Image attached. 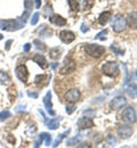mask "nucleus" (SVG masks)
Instances as JSON below:
<instances>
[{
	"mask_svg": "<svg viewBox=\"0 0 137 148\" xmlns=\"http://www.w3.org/2000/svg\"><path fill=\"white\" fill-rule=\"evenodd\" d=\"M56 67H57V63H54V64H53V69H54V70H55V69H56Z\"/></svg>",
	"mask_w": 137,
	"mask_h": 148,
	"instance_id": "c03bdc74",
	"label": "nucleus"
},
{
	"mask_svg": "<svg viewBox=\"0 0 137 148\" xmlns=\"http://www.w3.org/2000/svg\"><path fill=\"white\" fill-rule=\"evenodd\" d=\"M30 48H31V45H30V43H25V46H24V51L28 53V51L30 50Z\"/></svg>",
	"mask_w": 137,
	"mask_h": 148,
	"instance_id": "ea45409f",
	"label": "nucleus"
},
{
	"mask_svg": "<svg viewBox=\"0 0 137 148\" xmlns=\"http://www.w3.org/2000/svg\"><path fill=\"white\" fill-rule=\"evenodd\" d=\"M126 104H127L126 98L122 97V96H119V97H114V98L110 101V107H111L112 110H114V111H118V110L122 108Z\"/></svg>",
	"mask_w": 137,
	"mask_h": 148,
	"instance_id": "423d86ee",
	"label": "nucleus"
},
{
	"mask_svg": "<svg viewBox=\"0 0 137 148\" xmlns=\"http://www.w3.org/2000/svg\"><path fill=\"white\" fill-rule=\"evenodd\" d=\"M43 105H45L46 110H47V112L49 114L55 115V112L52 110L53 108V104H52V92L50 91H48V92L46 93V96L43 97Z\"/></svg>",
	"mask_w": 137,
	"mask_h": 148,
	"instance_id": "9b49d317",
	"label": "nucleus"
},
{
	"mask_svg": "<svg viewBox=\"0 0 137 148\" xmlns=\"http://www.w3.org/2000/svg\"><path fill=\"white\" fill-rule=\"evenodd\" d=\"M106 143L110 145V146H116L117 144V138L113 136V134H109L106 137Z\"/></svg>",
	"mask_w": 137,
	"mask_h": 148,
	"instance_id": "5701e85b",
	"label": "nucleus"
},
{
	"mask_svg": "<svg viewBox=\"0 0 137 148\" xmlns=\"http://www.w3.org/2000/svg\"><path fill=\"white\" fill-rule=\"evenodd\" d=\"M81 97V93H80V90L78 89H71L69 90L67 92L65 93V99L69 101V103H77Z\"/></svg>",
	"mask_w": 137,
	"mask_h": 148,
	"instance_id": "1a4fd4ad",
	"label": "nucleus"
},
{
	"mask_svg": "<svg viewBox=\"0 0 137 148\" xmlns=\"http://www.w3.org/2000/svg\"><path fill=\"white\" fill-rule=\"evenodd\" d=\"M122 119L128 123H134L136 121V112H135V110L131 106L127 107L122 113Z\"/></svg>",
	"mask_w": 137,
	"mask_h": 148,
	"instance_id": "39448f33",
	"label": "nucleus"
},
{
	"mask_svg": "<svg viewBox=\"0 0 137 148\" xmlns=\"http://www.w3.org/2000/svg\"><path fill=\"white\" fill-rule=\"evenodd\" d=\"M45 140H46V143H45V144H46V146H50V141H52V137H50V136H49L48 133H47V136L45 137Z\"/></svg>",
	"mask_w": 137,
	"mask_h": 148,
	"instance_id": "c9c22d12",
	"label": "nucleus"
},
{
	"mask_svg": "<svg viewBox=\"0 0 137 148\" xmlns=\"http://www.w3.org/2000/svg\"><path fill=\"white\" fill-rule=\"evenodd\" d=\"M78 125L79 128H81V129H90V128H93L94 127V122H93V120L90 119V117H80L78 120Z\"/></svg>",
	"mask_w": 137,
	"mask_h": 148,
	"instance_id": "9d476101",
	"label": "nucleus"
},
{
	"mask_svg": "<svg viewBox=\"0 0 137 148\" xmlns=\"http://www.w3.org/2000/svg\"><path fill=\"white\" fill-rule=\"evenodd\" d=\"M12 116V114H10V112L9 111H3L0 113V122H2V121H5V120H7V119H9Z\"/></svg>",
	"mask_w": 137,
	"mask_h": 148,
	"instance_id": "bb28decb",
	"label": "nucleus"
},
{
	"mask_svg": "<svg viewBox=\"0 0 137 148\" xmlns=\"http://www.w3.org/2000/svg\"><path fill=\"white\" fill-rule=\"evenodd\" d=\"M126 21H127V24H128L131 29H137V12L130 13Z\"/></svg>",
	"mask_w": 137,
	"mask_h": 148,
	"instance_id": "2eb2a0df",
	"label": "nucleus"
},
{
	"mask_svg": "<svg viewBox=\"0 0 137 148\" xmlns=\"http://www.w3.org/2000/svg\"><path fill=\"white\" fill-rule=\"evenodd\" d=\"M62 55V49L59 47H55V48H52L50 51H49V57L52 59H59Z\"/></svg>",
	"mask_w": 137,
	"mask_h": 148,
	"instance_id": "aec40b11",
	"label": "nucleus"
},
{
	"mask_svg": "<svg viewBox=\"0 0 137 148\" xmlns=\"http://www.w3.org/2000/svg\"><path fill=\"white\" fill-rule=\"evenodd\" d=\"M102 71L107 76H117L119 74V65L116 62H107L103 65Z\"/></svg>",
	"mask_w": 137,
	"mask_h": 148,
	"instance_id": "7ed1b4c3",
	"label": "nucleus"
},
{
	"mask_svg": "<svg viewBox=\"0 0 137 148\" xmlns=\"http://www.w3.org/2000/svg\"><path fill=\"white\" fill-rule=\"evenodd\" d=\"M74 111H76V106L74 105H70V106L66 107V113L67 114H72Z\"/></svg>",
	"mask_w": 137,
	"mask_h": 148,
	"instance_id": "f704fd0d",
	"label": "nucleus"
},
{
	"mask_svg": "<svg viewBox=\"0 0 137 148\" xmlns=\"http://www.w3.org/2000/svg\"><path fill=\"white\" fill-rule=\"evenodd\" d=\"M111 12H104V13H102L101 15H99V17H98V23L101 24V25H105L110 18H111Z\"/></svg>",
	"mask_w": 137,
	"mask_h": 148,
	"instance_id": "f3484780",
	"label": "nucleus"
},
{
	"mask_svg": "<svg viewBox=\"0 0 137 148\" xmlns=\"http://www.w3.org/2000/svg\"><path fill=\"white\" fill-rule=\"evenodd\" d=\"M0 40H2V36L1 34H0Z\"/></svg>",
	"mask_w": 137,
	"mask_h": 148,
	"instance_id": "a18cd8bd",
	"label": "nucleus"
},
{
	"mask_svg": "<svg viewBox=\"0 0 137 148\" xmlns=\"http://www.w3.org/2000/svg\"><path fill=\"white\" fill-rule=\"evenodd\" d=\"M39 13H34L33 14V16H32V18H31V24L32 25H36L37 23H38V21H39Z\"/></svg>",
	"mask_w": 137,
	"mask_h": 148,
	"instance_id": "72a5a7b5",
	"label": "nucleus"
},
{
	"mask_svg": "<svg viewBox=\"0 0 137 148\" xmlns=\"http://www.w3.org/2000/svg\"><path fill=\"white\" fill-rule=\"evenodd\" d=\"M16 72V76L19 77V80L26 83L28 82V79H29V72H28V69L25 65H19L15 70Z\"/></svg>",
	"mask_w": 137,
	"mask_h": 148,
	"instance_id": "0eeeda50",
	"label": "nucleus"
},
{
	"mask_svg": "<svg viewBox=\"0 0 137 148\" xmlns=\"http://www.w3.org/2000/svg\"><path fill=\"white\" fill-rule=\"evenodd\" d=\"M80 29H81V31H82L83 33H86V32H88V31H89V27H88V26H86V24H81V27H80Z\"/></svg>",
	"mask_w": 137,
	"mask_h": 148,
	"instance_id": "e433bc0d",
	"label": "nucleus"
},
{
	"mask_svg": "<svg viewBox=\"0 0 137 148\" xmlns=\"http://www.w3.org/2000/svg\"><path fill=\"white\" fill-rule=\"evenodd\" d=\"M127 26V21L126 18L122 16V15H117L114 18H113V22H112V29L114 32L117 33H120L122 32Z\"/></svg>",
	"mask_w": 137,
	"mask_h": 148,
	"instance_id": "20e7f679",
	"label": "nucleus"
},
{
	"mask_svg": "<svg viewBox=\"0 0 137 148\" xmlns=\"http://www.w3.org/2000/svg\"><path fill=\"white\" fill-rule=\"evenodd\" d=\"M12 42H13L12 40H8V41L6 42V47H5V49H6V50H9V48H10V45H12Z\"/></svg>",
	"mask_w": 137,
	"mask_h": 148,
	"instance_id": "58836bf2",
	"label": "nucleus"
},
{
	"mask_svg": "<svg viewBox=\"0 0 137 148\" xmlns=\"http://www.w3.org/2000/svg\"><path fill=\"white\" fill-rule=\"evenodd\" d=\"M111 50L112 51H114L116 54H118V55H123V50H121V49H119L117 46L113 43V45H111Z\"/></svg>",
	"mask_w": 137,
	"mask_h": 148,
	"instance_id": "2f4dec72",
	"label": "nucleus"
},
{
	"mask_svg": "<svg viewBox=\"0 0 137 148\" xmlns=\"http://www.w3.org/2000/svg\"><path fill=\"white\" fill-rule=\"evenodd\" d=\"M136 75H137V72H136Z\"/></svg>",
	"mask_w": 137,
	"mask_h": 148,
	"instance_id": "49530a36",
	"label": "nucleus"
},
{
	"mask_svg": "<svg viewBox=\"0 0 137 148\" xmlns=\"http://www.w3.org/2000/svg\"><path fill=\"white\" fill-rule=\"evenodd\" d=\"M79 147H89V145L88 144H81V145H79Z\"/></svg>",
	"mask_w": 137,
	"mask_h": 148,
	"instance_id": "37998d69",
	"label": "nucleus"
},
{
	"mask_svg": "<svg viewBox=\"0 0 137 148\" xmlns=\"http://www.w3.org/2000/svg\"><path fill=\"white\" fill-rule=\"evenodd\" d=\"M59 121H61V119L56 117V119H52L50 121L46 120V123H47V127L50 130H56L59 127Z\"/></svg>",
	"mask_w": 137,
	"mask_h": 148,
	"instance_id": "6ab92c4d",
	"label": "nucleus"
},
{
	"mask_svg": "<svg viewBox=\"0 0 137 148\" xmlns=\"http://www.w3.org/2000/svg\"><path fill=\"white\" fill-rule=\"evenodd\" d=\"M46 79H47V75H45V74H42V75H37V76H36V83H37V84H40V83L43 82Z\"/></svg>",
	"mask_w": 137,
	"mask_h": 148,
	"instance_id": "7c9ffc66",
	"label": "nucleus"
},
{
	"mask_svg": "<svg viewBox=\"0 0 137 148\" xmlns=\"http://www.w3.org/2000/svg\"><path fill=\"white\" fill-rule=\"evenodd\" d=\"M50 23H53L57 26H64L66 24V19L62 17L61 15H53V16H50Z\"/></svg>",
	"mask_w": 137,
	"mask_h": 148,
	"instance_id": "dca6fc26",
	"label": "nucleus"
},
{
	"mask_svg": "<svg viewBox=\"0 0 137 148\" xmlns=\"http://www.w3.org/2000/svg\"><path fill=\"white\" fill-rule=\"evenodd\" d=\"M0 81H1L2 84H7V83H9L10 77L8 76V74L7 73H5V72H0Z\"/></svg>",
	"mask_w": 137,
	"mask_h": 148,
	"instance_id": "4be33fe9",
	"label": "nucleus"
},
{
	"mask_svg": "<svg viewBox=\"0 0 137 148\" xmlns=\"http://www.w3.org/2000/svg\"><path fill=\"white\" fill-rule=\"evenodd\" d=\"M85 50H86V53L88 55L94 57V58H99V57H102L103 54L105 53V48L103 46L94 45V43H88L85 47Z\"/></svg>",
	"mask_w": 137,
	"mask_h": 148,
	"instance_id": "f03ea898",
	"label": "nucleus"
},
{
	"mask_svg": "<svg viewBox=\"0 0 137 148\" xmlns=\"http://www.w3.org/2000/svg\"><path fill=\"white\" fill-rule=\"evenodd\" d=\"M106 34H107V30H103V31H101V32H99V33L97 34V36L95 37V39L104 41V40H106Z\"/></svg>",
	"mask_w": 137,
	"mask_h": 148,
	"instance_id": "cd10ccee",
	"label": "nucleus"
},
{
	"mask_svg": "<svg viewBox=\"0 0 137 148\" xmlns=\"http://www.w3.org/2000/svg\"><path fill=\"white\" fill-rule=\"evenodd\" d=\"M69 132H70V129H69V130H66V131H65L64 133H62V134H59V138L56 139V141L54 143V145H53V146H54V147H57V146H59V144L62 143V140H63V138L65 137V134H67Z\"/></svg>",
	"mask_w": 137,
	"mask_h": 148,
	"instance_id": "a878e982",
	"label": "nucleus"
},
{
	"mask_svg": "<svg viewBox=\"0 0 137 148\" xmlns=\"http://www.w3.org/2000/svg\"><path fill=\"white\" fill-rule=\"evenodd\" d=\"M24 107H25V106H17V107H16V112L24 111Z\"/></svg>",
	"mask_w": 137,
	"mask_h": 148,
	"instance_id": "79ce46f5",
	"label": "nucleus"
},
{
	"mask_svg": "<svg viewBox=\"0 0 137 148\" xmlns=\"http://www.w3.org/2000/svg\"><path fill=\"white\" fill-rule=\"evenodd\" d=\"M33 6V0H24V7L26 8V10H30Z\"/></svg>",
	"mask_w": 137,
	"mask_h": 148,
	"instance_id": "473e14b6",
	"label": "nucleus"
},
{
	"mask_svg": "<svg viewBox=\"0 0 137 148\" xmlns=\"http://www.w3.org/2000/svg\"><path fill=\"white\" fill-rule=\"evenodd\" d=\"M41 7V0H36V8L38 9Z\"/></svg>",
	"mask_w": 137,
	"mask_h": 148,
	"instance_id": "a19ab883",
	"label": "nucleus"
},
{
	"mask_svg": "<svg viewBox=\"0 0 137 148\" xmlns=\"http://www.w3.org/2000/svg\"><path fill=\"white\" fill-rule=\"evenodd\" d=\"M25 25L24 22H22L21 18L19 19H7V21H0V30L13 32L22 29Z\"/></svg>",
	"mask_w": 137,
	"mask_h": 148,
	"instance_id": "f257e3e1",
	"label": "nucleus"
},
{
	"mask_svg": "<svg viewBox=\"0 0 137 148\" xmlns=\"http://www.w3.org/2000/svg\"><path fill=\"white\" fill-rule=\"evenodd\" d=\"M127 91H128L129 97H131V98H136L137 97V86H135V84L129 86V88H128Z\"/></svg>",
	"mask_w": 137,
	"mask_h": 148,
	"instance_id": "412c9836",
	"label": "nucleus"
},
{
	"mask_svg": "<svg viewBox=\"0 0 137 148\" xmlns=\"http://www.w3.org/2000/svg\"><path fill=\"white\" fill-rule=\"evenodd\" d=\"M34 46H36V48L38 50H41V51L46 50V45L42 41H40V40H34Z\"/></svg>",
	"mask_w": 137,
	"mask_h": 148,
	"instance_id": "393cba45",
	"label": "nucleus"
},
{
	"mask_svg": "<svg viewBox=\"0 0 137 148\" xmlns=\"http://www.w3.org/2000/svg\"><path fill=\"white\" fill-rule=\"evenodd\" d=\"M33 62L37 63L41 69H47L48 67V63H47L46 58L41 55V54H37V55L33 56Z\"/></svg>",
	"mask_w": 137,
	"mask_h": 148,
	"instance_id": "4468645a",
	"label": "nucleus"
},
{
	"mask_svg": "<svg viewBox=\"0 0 137 148\" xmlns=\"http://www.w3.org/2000/svg\"><path fill=\"white\" fill-rule=\"evenodd\" d=\"M69 5H70V8L74 12H78L79 10V1L78 0H69Z\"/></svg>",
	"mask_w": 137,
	"mask_h": 148,
	"instance_id": "b1692460",
	"label": "nucleus"
},
{
	"mask_svg": "<svg viewBox=\"0 0 137 148\" xmlns=\"http://www.w3.org/2000/svg\"><path fill=\"white\" fill-rule=\"evenodd\" d=\"M59 39L64 42V43H71L74 39H76V36L73 32L71 31H62L59 33Z\"/></svg>",
	"mask_w": 137,
	"mask_h": 148,
	"instance_id": "f8f14e48",
	"label": "nucleus"
},
{
	"mask_svg": "<svg viewBox=\"0 0 137 148\" xmlns=\"http://www.w3.org/2000/svg\"><path fill=\"white\" fill-rule=\"evenodd\" d=\"M28 96L29 97H33V98H38V93L32 92V91H28Z\"/></svg>",
	"mask_w": 137,
	"mask_h": 148,
	"instance_id": "4c0bfd02",
	"label": "nucleus"
},
{
	"mask_svg": "<svg viewBox=\"0 0 137 148\" xmlns=\"http://www.w3.org/2000/svg\"><path fill=\"white\" fill-rule=\"evenodd\" d=\"M131 133H133V128L129 124H122L118 129V134L122 139H128L131 136Z\"/></svg>",
	"mask_w": 137,
	"mask_h": 148,
	"instance_id": "6e6552de",
	"label": "nucleus"
},
{
	"mask_svg": "<svg viewBox=\"0 0 137 148\" xmlns=\"http://www.w3.org/2000/svg\"><path fill=\"white\" fill-rule=\"evenodd\" d=\"M94 2H95V0H83V8L86 10L87 9H90L94 6Z\"/></svg>",
	"mask_w": 137,
	"mask_h": 148,
	"instance_id": "c756f323",
	"label": "nucleus"
},
{
	"mask_svg": "<svg viewBox=\"0 0 137 148\" xmlns=\"http://www.w3.org/2000/svg\"><path fill=\"white\" fill-rule=\"evenodd\" d=\"M74 71H76V63H74L73 60H70L69 63L65 62L64 66L61 69L59 72L62 74H67V73H72V72H74Z\"/></svg>",
	"mask_w": 137,
	"mask_h": 148,
	"instance_id": "ddd939ff",
	"label": "nucleus"
},
{
	"mask_svg": "<svg viewBox=\"0 0 137 148\" xmlns=\"http://www.w3.org/2000/svg\"><path fill=\"white\" fill-rule=\"evenodd\" d=\"M81 139H82V136H81V134H77L74 138H70V139H67L66 145H67L69 147H72V146H78V144H80V143H81Z\"/></svg>",
	"mask_w": 137,
	"mask_h": 148,
	"instance_id": "a211bd4d",
	"label": "nucleus"
},
{
	"mask_svg": "<svg viewBox=\"0 0 137 148\" xmlns=\"http://www.w3.org/2000/svg\"><path fill=\"white\" fill-rule=\"evenodd\" d=\"M52 12H53L52 7H49V5H46V7H45V9H43V12H42V15H43L45 17H50Z\"/></svg>",
	"mask_w": 137,
	"mask_h": 148,
	"instance_id": "c85d7f7f",
	"label": "nucleus"
}]
</instances>
